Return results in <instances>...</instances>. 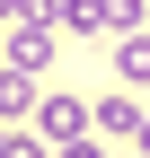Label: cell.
<instances>
[{
	"label": "cell",
	"mask_w": 150,
	"mask_h": 158,
	"mask_svg": "<svg viewBox=\"0 0 150 158\" xmlns=\"http://www.w3.org/2000/svg\"><path fill=\"white\" fill-rule=\"evenodd\" d=\"M88 114H97V132H106V141H141V123H150V106H141L133 88H115V97H97Z\"/></svg>",
	"instance_id": "2"
},
{
	"label": "cell",
	"mask_w": 150,
	"mask_h": 158,
	"mask_svg": "<svg viewBox=\"0 0 150 158\" xmlns=\"http://www.w3.org/2000/svg\"><path fill=\"white\" fill-rule=\"evenodd\" d=\"M62 35H106V0H62Z\"/></svg>",
	"instance_id": "6"
},
{
	"label": "cell",
	"mask_w": 150,
	"mask_h": 158,
	"mask_svg": "<svg viewBox=\"0 0 150 158\" xmlns=\"http://www.w3.org/2000/svg\"><path fill=\"white\" fill-rule=\"evenodd\" d=\"M80 132H97V114H88V97H71V88H53L44 106H35V141H44V149H62V141H80Z\"/></svg>",
	"instance_id": "1"
},
{
	"label": "cell",
	"mask_w": 150,
	"mask_h": 158,
	"mask_svg": "<svg viewBox=\"0 0 150 158\" xmlns=\"http://www.w3.org/2000/svg\"><path fill=\"white\" fill-rule=\"evenodd\" d=\"M0 27H27V0H0Z\"/></svg>",
	"instance_id": "8"
},
{
	"label": "cell",
	"mask_w": 150,
	"mask_h": 158,
	"mask_svg": "<svg viewBox=\"0 0 150 158\" xmlns=\"http://www.w3.org/2000/svg\"><path fill=\"white\" fill-rule=\"evenodd\" d=\"M53 53H62V35H53V27H18V35H9V70H35V79H44Z\"/></svg>",
	"instance_id": "3"
},
{
	"label": "cell",
	"mask_w": 150,
	"mask_h": 158,
	"mask_svg": "<svg viewBox=\"0 0 150 158\" xmlns=\"http://www.w3.org/2000/svg\"><path fill=\"white\" fill-rule=\"evenodd\" d=\"M115 79L124 88H150V35H115Z\"/></svg>",
	"instance_id": "5"
},
{
	"label": "cell",
	"mask_w": 150,
	"mask_h": 158,
	"mask_svg": "<svg viewBox=\"0 0 150 158\" xmlns=\"http://www.w3.org/2000/svg\"><path fill=\"white\" fill-rule=\"evenodd\" d=\"M53 158H106V132H80V141H62Z\"/></svg>",
	"instance_id": "7"
},
{
	"label": "cell",
	"mask_w": 150,
	"mask_h": 158,
	"mask_svg": "<svg viewBox=\"0 0 150 158\" xmlns=\"http://www.w3.org/2000/svg\"><path fill=\"white\" fill-rule=\"evenodd\" d=\"M35 106H44L35 70H9V62H0V123H18V114H35Z\"/></svg>",
	"instance_id": "4"
}]
</instances>
